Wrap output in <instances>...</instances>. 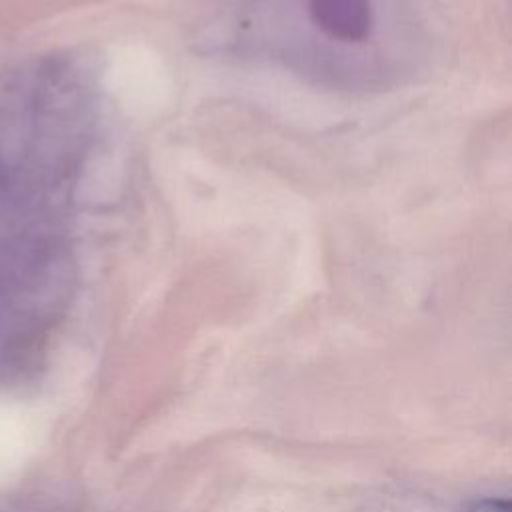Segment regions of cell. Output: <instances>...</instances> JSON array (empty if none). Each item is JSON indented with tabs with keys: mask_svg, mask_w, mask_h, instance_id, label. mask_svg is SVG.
<instances>
[{
	"mask_svg": "<svg viewBox=\"0 0 512 512\" xmlns=\"http://www.w3.org/2000/svg\"><path fill=\"white\" fill-rule=\"evenodd\" d=\"M310 16L328 36L344 42H358L372 28L368 0H310Z\"/></svg>",
	"mask_w": 512,
	"mask_h": 512,
	"instance_id": "6da1fadb",
	"label": "cell"
},
{
	"mask_svg": "<svg viewBox=\"0 0 512 512\" xmlns=\"http://www.w3.org/2000/svg\"><path fill=\"white\" fill-rule=\"evenodd\" d=\"M468 512H510V504L502 498H482L472 502Z\"/></svg>",
	"mask_w": 512,
	"mask_h": 512,
	"instance_id": "7a4b0ae2",
	"label": "cell"
}]
</instances>
